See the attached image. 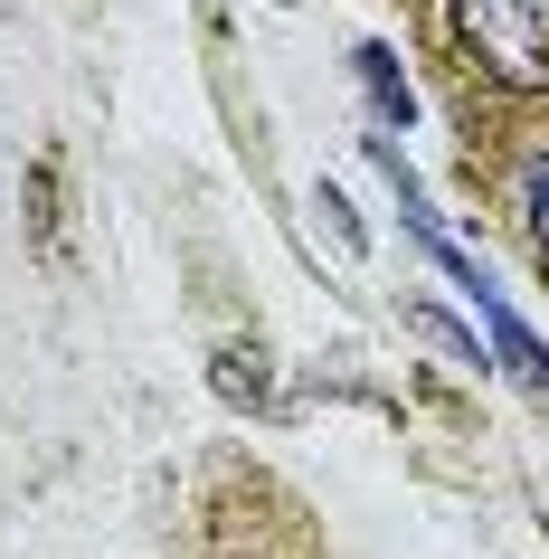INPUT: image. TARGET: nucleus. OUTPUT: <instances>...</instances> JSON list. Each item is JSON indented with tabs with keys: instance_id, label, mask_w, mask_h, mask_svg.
Masks as SVG:
<instances>
[{
	"instance_id": "5",
	"label": "nucleus",
	"mask_w": 549,
	"mask_h": 559,
	"mask_svg": "<svg viewBox=\"0 0 549 559\" xmlns=\"http://www.w3.org/2000/svg\"><path fill=\"white\" fill-rule=\"evenodd\" d=\"M417 332H427V342H445L455 360H474V370H484V352H474V332H464L455 313H435V304H417Z\"/></svg>"
},
{
	"instance_id": "1",
	"label": "nucleus",
	"mask_w": 549,
	"mask_h": 559,
	"mask_svg": "<svg viewBox=\"0 0 549 559\" xmlns=\"http://www.w3.org/2000/svg\"><path fill=\"white\" fill-rule=\"evenodd\" d=\"M455 20L502 86H549V0H455Z\"/></svg>"
},
{
	"instance_id": "3",
	"label": "nucleus",
	"mask_w": 549,
	"mask_h": 559,
	"mask_svg": "<svg viewBox=\"0 0 549 559\" xmlns=\"http://www.w3.org/2000/svg\"><path fill=\"white\" fill-rule=\"evenodd\" d=\"M350 58H360V86H370V105H379V123H407V76H398V58H389V48H350Z\"/></svg>"
},
{
	"instance_id": "7",
	"label": "nucleus",
	"mask_w": 549,
	"mask_h": 559,
	"mask_svg": "<svg viewBox=\"0 0 549 559\" xmlns=\"http://www.w3.org/2000/svg\"><path fill=\"white\" fill-rule=\"evenodd\" d=\"M218 389H228V399H265V380L247 370V352H228V360H218Z\"/></svg>"
},
{
	"instance_id": "2",
	"label": "nucleus",
	"mask_w": 549,
	"mask_h": 559,
	"mask_svg": "<svg viewBox=\"0 0 549 559\" xmlns=\"http://www.w3.org/2000/svg\"><path fill=\"white\" fill-rule=\"evenodd\" d=\"M464 295H474V313L492 323V352H502V360L521 370V389H540V399H549V352H540V342H530V332L512 323V313H502V295H492V275H474Z\"/></svg>"
},
{
	"instance_id": "6",
	"label": "nucleus",
	"mask_w": 549,
	"mask_h": 559,
	"mask_svg": "<svg viewBox=\"0 0 549 559\" xmlns=\"http://www.w3.org/2000/svg\"><path fill=\"white\" fill-rule=\"evenodd\" d=\"M322 218H332V237H342V247H350V257H360V218H350V200H342V190H322Z\"/></svg>"
},
{
	"instance_id": "4",
	"label": "nucleus",
	"mask_w": 549,
	"mask_h": 559,
	"mask_svg": "<svg viewBox=\"0 0 549 559\" xmlns=\"http://www.w3.org/2000/svg\"><path fill=\"white\" fill-rule=\"evenodd\" d=\"M521 209H530V247L549 257V152L530 162V171H521Z\"/></svg>"
}]
</instances>
